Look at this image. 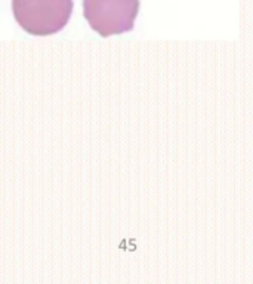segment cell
<instances>
[{
	"label": "cell",
	"mask_w": 253,
	"mask_h": 284,
	"mask_svg": "<svg viewBox=\"0 0 253 284\" xmlns=\"http://www.w3.org/2000/svg\"><path fill=\"white\" fill-rule=\"evenodd\" d=\"M12 12L27 33L51 36L67 25L73 12V0H12Z\"/></svg>",
	"instance_id": "cell-1"
},
{
	"label": "cell",
	"mask_w": 253,
	"mask_h": 284,
	"mask_svg": "<svg viewBox=\"0 0 253 284\" xmlns=\"http://www.w3.org/2000/svg\"><path fill=\"white\" fill-rule=\"evenodd\" d=\"M139 0H83V15L90 28L102 37L130 31Z\"/></svg>",
	"instance_id": "cell-2"
}]
</instances>
